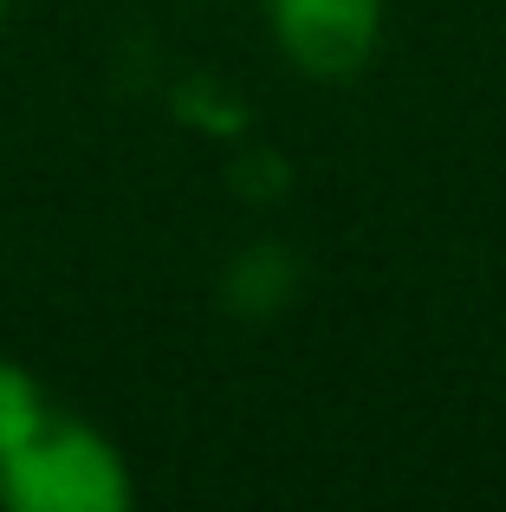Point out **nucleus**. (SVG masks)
Masks as SVG:
<instances>
[{"instance_id":"f257e3e1","label":"nucleus","mask_w":506,"mask_h":512,"mask_svg":"<svg viewBox=\"0 0 506 512\" xmlns=\"http://www.w3.org/2000/svg\"><path fill=\"white\" fill-rule=\"evenodd\" d=\"M137 500L124 454L85 422L46 415L20 448L0 454V506L7 512H124Z\"/></svg>"},{"instance_id":"7ed1b4c3","label":"nucleus","mask_w":506,"mask_h":512,"mask_svg":"<svg viewBox=\"0 0 506 512\" xmlns=\"http://www.w3.org/2000/svg\"><path fill=\"white\" fill-rule=\"evenodd\" d=\"M46 389H39V376L26 370V363H13V357H0V454L7 448H20L26 435H33L39 422H46Z\"/></svg>"},{"instance_id":"20e7f679","label":"nucleus","mask_w":506,"mask_h":512,"mask_svg":"<svg viewBox=\"0 0 506 512\" xmlns=\"http://www.w3.org/2000/svg\"><path fill=\"white\" fill-rule=\"evenodd\" d=\"M0 20H7V0H0Z\"/></svg>"},{"instance_id":"f03ea898","label":"nucleus","mask_w":506,"mask_h":512,"mask_svg":"<svg viewBox=\"0 0 506 512\" xmlns=\"http://www.w3.org/2000/svg\"><path fill=\"white\" fill-rule=\"evenodd\" d=\"M273 46L305 78H351L370 65L383 33V0H266Z\"/></svg>"}]
</instances>
